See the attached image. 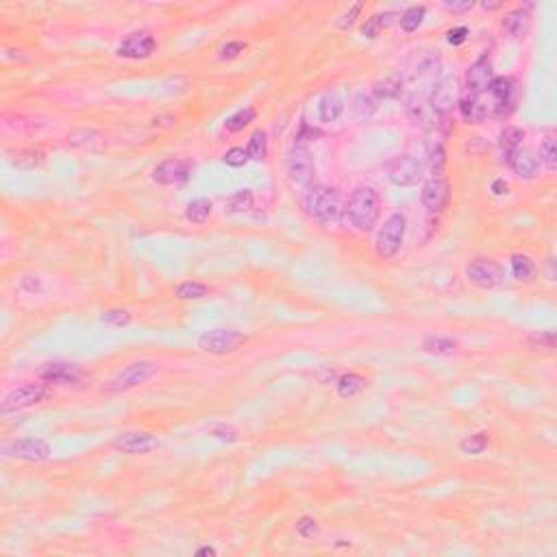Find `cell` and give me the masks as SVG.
Here are the masks:
<instances>
[{"label": "cell", "instance_id": "cell-38", "mask_svg": "<svg viewBox=\"0 0 557 557\" xmlns=\"http://www.w3.org/2000/svg\"><path fill=\"white\" fill-rule=\"evenodd\" d=\"M174 292L183 300H198V298H205L209 294V287L198 283V281H185L181 285H176Z\"/></svg>", "mask_w": 557, "mask_h": 557}, {"label": "cell", "instance_id": "cell-6", "mask_svg": "<svg viewBox=\"0 0 557 557\" xmlns=\"http://www.w3.org/2000/svg\"><path fill=\"white\" fill-rule=\"evenodd\" d=\"M460 92H462V85H460V79L455 77V74H451V77H445V79H440L436 85H434V90L431 94H429V107L434 109V113H438V116H447V113L453 111V107H458L460 103Z\"/></svg>", "mask_w": 557, "mask_h": 557}, {"label": "cell", "instance_id": "cell-8", "mask_svg": "<svg viewBox=\"0 0 557 557\" xmlns=\"http://www.w3.org/2000/svg\"><path fill=\"white\" fill-rule=\"evenodd\" d=\"M466 276L473 285L481 289H492V287H499L505 281V270L501 263L479 257L466 265Z\"/></svg>", "mask_w": 557, "mask_h": 557}, {"label": "cell", "instance_id": "cell-27", "mask_svg": "<svg viewBox=\"0 0 557 557\" xmlns=\"http://www.w3.org/2000/svg\"><path fill=\"white\" fill-rule=\"evenodd\" d=\"M440 68V57L438 53H423L420 57H416L414 61V66H412V72H410V81H418V79H423L427 77V74H431L434 70Z\"/></svg>", "mask_w": 557, "mask_h": 557}, {"label": "cell", "instance_id": "cell-11", "mask_svg": "<svg viewBox=\"0 0 557 557\" xmlns=\"http://www.w3.org/2000/svg\"><path fill=\"white\" fill-rule=\"evenodd\" d=\"M155 50H157V42L153 35L148 31H133L120 42L116 53L118 57H124V59H148Z\"/></svg>", "mask_w": 557, "mask_h": 557}, {"label": "cell", "instance_id": "cell-21", "mask_svg": "<svg viewBox=\"0 0 557 557\" xmlns=\"http://www.w3.org/2000/svg\"><path fill=\"white\" fill-rule=\"evenodd\" d=\"M405 109H407V116L412 118V122L416 124H427L429 129H436L438 126V113H434V109L429 107V103L423 98V96H410L407 98V105H405Z\"/></svg>", "mask_w": 557, "mask_h": 557}, {"label": "cell", "instance_id": "cell-35", "mask_svg": "<svg viewBox=\"0 0 557 557\" xmlns=\"http://www.w3.org/2000/svg\"><path fill=\"white\" fill-rule=\"evenodd\" d=\"M246 155L252 161H263L265 155H268V137H265V133L261 129H257L250 135L248 146H246Z\"/></svg>", "mask_w": 557, "mask_h": 557}, {"label": "cell", "instance_id": "cell-7", "mask_svg": "<svg viewBox=\"0 0 557 557\" xmlns=\"http://www.w3.org/2000/svg\"><path fill=\"white\" fill-rule=\"evenodd\" d=\"M425 166L412 155H399L390 161L388 179L399 187H414L423 181Z\"/></svg>", "mask_w": 557, "mask_h": 557}, {"label": "cell", "instance_id": "cell-30", "mask_svg": "<svg viewBox=\"0 0 557 557\" xmlns=\"http://www.w3.org/2000/svg\"><path fill=\"white\" fill-rule=\"evenodd\" d=\"M523 139H525V131L518 129V126H508L503 133H501V150H503V157L508 159L512 157L518 148H523Z\"/></svg>", "mask_w": 557, "mask_h": 557}, {"label": "cell", "instance_id": "cell-24", "mask_svg": "<svg viewBox=\"0 0 557 557\" xmlns=\"http://www.w3.org/2000/svg\"><path fill=\"white\" fill-rule=\"evenodd\" d=\"M510 268H512V276L521 283L534 281V276L538 272L536 261L531 259L529 255H523V252H516V255L510 257Z\"/></svg>", "mask_w": 557, "mask_h": 557}, {"label": "cell", "instance_id": "cell-5", "mask_svg": "<svg viewBox=\"0 0 557 557\" xmlns=\"http://www.w3.org/2000/svg\"><path fill=\"white\" fill-rule=\"evenodd\" d=\"M246 342V335L231 331V329H211L198 337V348L209 355H226L237 351Z\"/></svg>", "mask_w": 557, "mask_h": 557}, {"label": "cell", "instance_id": "cell-32", "mask_svg": "<svg viewBox=\"0 0 557 557\" xmlns=\"http://www.w3.org/2000/svg\"><path fill=\"white\" fill-rule=\"evenodd\" d=\"M527 24H529L527 9H514V11H510V14L503 18V29L508 31L512 37H523Z\"/></svg>", "mask_w": 557, "mask_h": 557}, {"label": "cell", "instance_id": "cell-40", "mask_svg": "<svg viewBox=\"0 0 557 557\" xmlns=\"http://www.w3.org/2000/svg\"><path fill=\"white\" fill-rule=\"evenodd\" d=\"M540 161L547 166L551 172L557 168V144H555V137H544V142L540 146Z\"/></svg>", "mask_w": 557, "mask_h": 557}, {"label": "cell", "instance_id": "cell-22", "mask_svg": "<svg viewBox=\"0 0 557 557\" xmlns=\"http://www.w3.org/2000/svg\"><path fill=\"white\" fill-rule=\"evenodd\" d=\"M458 111L460 116L468 122V124H481L486 118H488V107L486 103L481 100V96H473V94H466L460 98L458 103Z\"/></svg>", "mask_w": 557, "mask_h": 557}, {"label": "cell", "instance_id": "cell-52", "mask_svg": "<svg viewBox=\"0 0 557 557\" xmlns=\"http://www.w3.org/2000/svg\"><path fill=\"white\" fill-rule=\"evenodd\" d=\"M196 555H216V549H213V547H202V549L196 551Z\"/></svg>", "mask_w": 557, "mask_h": 557}, {"label": "cell", "instance_id": "cell-16", "mask_svg": "<svg viewBox=\"0 0 557 557\" xmlns=\"http://www.w3.org/2000/svg\"><path fill=\"white\" fill-rule=\"evenodd\" d=\"M492 79H495V74H492V61H490V57L488 55L479 57L473 63V66H471V70H468V74H466V90H468V94L481 96L484 92H488Z\"/></svg>", "mask_w": 557, "mask_h": 557}, {"label": "cell", "instance_id": "cell-31", "mask_svg": "<svg viewBox=\"0 0 557 557\" xmlns=\"http://www.w3.org/2000/svg\"><path fill=\"white\" fill-rule=\"evenodd\" d=\"M211 209L213 205L209 198H196L185 207V218L194 224H205L211 216Z\"/></svg>", "mask_w": 557, "mask_h": 557}, {"label": "cell", "instance_id": "cell-12", "mask_svg": "<svg viewBox=\"0 0 557 557\" xmlns=\"http://www.w3.org/2000/svg\"><path fill=\"white\" fill-rule=\"evenodd\" d=\"M194 163L187 159H163L159 166L153 170V181L159 185H181L189 179Z\"/></svg>", "mask_w": 557, "mask_h": 557}, {"label": "cell", "instance_id": "cell-1", "mask_svg": "<svg viewBox=\"0 0 557 557\" xmlns=\"http://www.w3.org/2000/svg\"><path fill=\"white\" fill-rule=\"evenodd\" d=\"M379 213H381V200H379V194L368 185L357 187L355 192L348 196V202L344 207L346 220L351 222V226H355V231L359 233L372 231V226L379 220Z\"/></svg>", "mask_w": 557, "mask_h": 557}, {"label": "cell", "instance_id": "cell-39", "mask_svg": "<svg viewBox=\"0 0 557 557\" xmlns=\"http://www.w3.org/2000/svg\"><path fill=\"white\" fill-rule=\"evenodd\" d=\"M490 445V438L488 434H475V436H468L466 440H462L460 449L468 455H481Z\"/></svg>", "mask_w": 557, "mask_h": 557}, {"label": "cell", "instance_id": "cell-41", "mask_svg": "<svg viewBox=\"0 0 557 557\" xmlns=\"http://www.w3.org/2000/svg\"><path fill=\"white\" fill-rule=\"evenodd\" d=\"M100 320L109 327H126V324H131V313L126 309H107L103 316H100Z\"/></svg>", "mask_w": 557, "mask_h": 557}, {"label": "cell", "instance_id": "cell-36", "mask_svg": "<svg viewBox=\"0 0 557 557\" xmlns=\"http://www.w3.org/2000/svg\"><path fill=\"white\" fill-rule=\"evenodd\" d=\"M257 118V113H255V109L252 107H246V109H239V111H235L233 116H229L226 118V122H224V129L229 131V133H237V131H244L246 126Z\"/></svg>", "mask_w": 557, "mask_h": 557}, {"label": "cell", "instance_id": "cell-46", "mask_svg": "<svg viewBox=\"0 0 557 557\" xmlns=\"http://www.w3.org/2000/svg\"><path fill=\"white\" fill-rule=\"evenodd\" d=\"M244 50H246V42H239V40L226 42L220 48V59H235L239 57V53H244Z\"/></svg>", "mask_w": 557, "mask_h": 557}, {"label": "cell", "instance_id": "cell-33", "mask_svg": "<svg viewBox=\"0 0 557 557\" xmlns=\"http://www.w3.org/2000/svg\"><path fill=\"white\" fill-rule=\"evenodd\" d=\"M396 14H392V11H386V14H375L366 20V24L362 27V35L368 37V40H375V37L381 33L386 27H390L392 22H394Z\"/></svg>", "mask_w": 557, "mask_h": 557}, {"label": "cell", "instance_id": "cell-10", "mask_svg": "<svg viewBox=\"0 0 557 557\" xmlns=\"http://www.w3.org/2000/svg\"><path fill=\"white\" fill-rule=\"evenodd\" d=\"M46 394H48V388L44 383H24L5 396L3 405H0V412L11 414V412L27 410V407H31V405H37L40 401H44Z\"/></svg>", "mask_w": 557, "mask_h": 557}, {"label": "cell", "instance_id": "cell-51", "mask_svg": "<svg viewBox=\"0 0 557 557\" xmlns=\"http://www.w3.org/2000/svg\"><path fill=\"white\" fill-rule=\"evenodd\" d=\"M445 7L449 11H455V14H464V11H471L475 3H471V0H468V3H445Z\"/></svg>", "mask_w": 557, "mask_h": 557}, {"label": "cell", "instance_id": "cell-20", "mask_svg": "<svg viewBox=\"0 0 557 557\" xmlns=\"http://www.w3.org/2000/svg\"><path fill=\"white\" fill-rule=\"evenodd\" d=\"M427 161H429V170L434 172V176H442L447 166V150H445V139H442V133L436 129H431V135L427 139Z\"/></svg>", "mask_w": 557, "mask_h": 557}, {"label": "cell", "instance_id": "cell-28", "mask_svg": "<svg viewBox=\"0 0 557 557\" xmlns=\"http://www.w3.org/2000/svg\"><path fill=\"white\" fill-rule=\"evenodd\" d=\"M423 348L431 355H453L458 351V342L445 335H429L423 342Z\"/></svg>", "mask_w": 557, "mask_h": 557}, {"label": "cell", "instance_id": "cell-48", "mask_svg": "<svg viewBox=\"0 0 557 557\" xmlns=\"http://www.w3.org/2000/svg\"><path fill=\"white\" fill-rule=\"evenodd\" d=\"M316 137H320V131L313 129V126H309L307 122H303L300 124V131L296 133V144L305 146L303 142H311V139H316Z\"/></svg>", "mask_w": 557, "mask_h": 557}, {"label": "cell", "instance_id": "cell-26", "mask_svg": "<svg viewBox=\"0 0 557 557\" xmlns=\"http://www.w3.org/2000/svg\"><path fill=\"white\" fill-rule=\"evenodd\" d=\"M351 111H353V116H355L357 120H368L375 116V111H377V100L372 94H366V92H357L355 96H353L351 100Z\"/></svg>", "mask_w": 557, "mask_h": 557}, {"label": "cell", "instance_id": "cell-43", "mask_svg": "<svg viewBox=\"0 0 557 557\" xmlns=\"http://www.w3.org/2000/svg\"><path fill=\"white\" fill-rule=\"evenodd\" d=\"M40 161H42V155L35 153V150H20V153H16V159H14L18 168H35Z\"/></svg>", "mask_w": 557, "mask_h": 557}, {"label": "cell", "instance_id": "cell-34", "mask_svg": "<svg viewBox=\"0 0 557 557\" xmlns=\"http://www.w3.org/2000/svg\"><path fill=\"white\" fill-rule=\"evenodd\" d=\"M425 16H427V7H425V5H414V7H410V9H405L403 14H401V18H399L401 29H403L405 33H414V31L423 24Z\"/></svg>", "mask_w": 557, "mask_h": 557}, {"label": "cell", "instance_id": "cell-4", "mask_svg": "<svg viewBox=\"0 0 557 557\" xmlns=\"http://www.w3.org/2000/svg\"><path fill=\"white\" fill-rule=\"evenodd\" d=\"M287 176H289V181L298 187L313 185L316 166H313V157H311L307 146L294 144L292 150L287 153Z\"/></svg>", "mask_w": 557, "mask_h": 557}, {"label": "cell", "instance_id": "cell-47", "mask_svg": "<svg viewBox=\"0 0 557 557\" xmlns=\"http://www.w3.org/2000/svg\"><path fill=\"white\" fill-rule=\"evenodd\" d=\"M362 9H364V3H355V5H353V7L346 11L344 16H342V20L337 22V27H340V29H348L351 24L357 20V16L362 14Z\"/></svg>", "mask_w": 557, "mask_h": 557}, {"label": "cell", "instance_id": "cell-23", "mask_svg": "<svg viewBox=\"0 0 557 557\" xmlns=\"http://www.w3.org/2000/svg\"><path fill=\"white\" fill-rule=\"evenodd\" d=\"M344 96L342 92L333 90V92H327L322 98H320V105H318V111H320V120L322 122H335L340 120V116L344 113Z\"/></svg>", "mask_w": 557, "mask_h": 557}, {"label": "cell", "instance_id": "cell-44", "mask_svg": "<svg viewBox=\"0 0 557 557\" xmlns=\"http://www.w3.org/2000/svg\"><path fill=\"white\" fill-rule=\"evenodd\" d=\"M209 434H211L213 438H218L220 442H229V445L237 440V431H235V429H233L231 425H224V423L213 425V427L209 429Z\"/></svg>", "mask_w": 557, "mask_h": 557}, {"label": "cell", "instance_id": "cell-25", "mask_svg": "<svg viewBox=\"0 0 557 557\" xmlns=\"http://www.w3.org/2000/svg\"><path fill=\"white\" fill-rule=\"evenodd\" d=\"M403 83H405V79L401 77V74H390V77H386L383 81H377V83L372 85V94H375L379 100L396 98V96H401V92H403Z\"/></svg>", "mask_w": 557, "mask_h": 557}, {"label": "cell", "instance_id": "cell-18", "mask_svg": "<svg viewBox=\"0 0 557 557\" xmlns=\"http://www.w3.org/2000/svg\"><path fill=\"white\" fill-rule=\"evenodd\" d=\"M449 198H451V187H449V183L445 179H442V176H434V179H429L423 185L420 200H423L425 209H429V211L445 209Z\"/></svg>", "mask_w": 557, "mask_h": 557}, {"label": "cell", "instance_id": "cell-49", "mask_svg": "<svg viewBox=\"0 0 557 557\" xmlns=\"http://www.w3.org/2000/svg\"><path fill=\"white\" fill-rule=\"evenodd\" d=\"M468 33H471V31H468L466 27H455V29H451L447 33V42L451 46H462L468 40Z\"/></svg>", "mask_w": 557, "mask_h": 557}, {"label": "cell", "instance_id": "cell-42", "mask_svg": "<svg viewBox=\"0 0 557 557\" xmlns=\"http://www.w3.org/2000/svg\"><path fill=\"white\" fill-rule=\"evenodd\" d=\"M222 161L226 163V166H231V168H242L244 163L248 161V155H246V150L244 148H229L224 153V157H222Z\"/></svg>", "mask_w": 557, "mask_h": 557}, {"label": "cell", "instance_id": "cell-15", "mask_svg": "<svg viewBox=\"0 0 557 557\" xmlns=\"http://www.w3.org/2000/svg\"><path fill=\"white\" fill-rule=\"evenodd\" d=\"M40 379L46 383H59V386H74L83 379V370L77 364H63V362H53L46 364L44 368H40Z\"/></svg>", "mask_w": 557, "mask_h": 557}, {"label": "cell", "instance_id": "cell-53", "mask_svg": "<svg viewBox=\"0 0 557 557\" xmlns=\"http://www.w3.org/2000/svg\"><path fill=\"white\" fill-rule=\"evenodd\" d=\"M501 3H484V9H499Z\"/></svg>", "mask_w": 557, "mask_h": 557}, {"label": "cell", "instance_id": "cell-37", "mask_svg": "<svg viewBox=\"0 0 557 557\" xmlns=\"http://www.w3.org/2000/svg\"><path fill=\"white\" fill-rule=\"evenodd\" d=\"M250 207H252V192H250V189H239V192L229 196L224 202V209L229 213H242V211H248Z\"/></svg>", "mask_w": 557, "mask_h": 557}, {"label": "cell", "instance_id": "cell-29", "mask_svg": "<svg viewBox=\"0 0 557 557\" xmlns=\"http://www.w3.org/2000/svg\"><path fill=\"white\" fill-rule=\"evenodd\" d=\"M366 386V379L355 375V372H348V375H342L337 377L335 381V388H337V396L342 399H351L355 396L357 392H362V388Z\"/></svg>", "mask_w": 557, "mask_h": 557}, {"label": "cell", "instance_id": "cell-45", "mask_svg": "<svg viewBox=\"0 0 557 557\" xmlns=\"http://www.w3.org/2000/svg\"><path fill=\"white\" fill-rule=\"evenodd\" d=\"M296 534H298L300 538H313V536H318V523H316L311 516H303L300 521L296 523Z\"/></svg>", "mask_w": 557, "mask_h": 557}, {"label": "cell", "instance_id": "cell-50", "mask_svg": "<svg viewBox=\"0 0 557 557\" xmlns=\"http://www.w3.org/2000/svg\"><path fill=\"white\" fill-rule=\"evenodd\" d=\"M490 189H492V194H495V196H505V194H508L510 185L505 183V179H497V181H492Z\"/></svg>", "mask_w": 557, "mask_h": 557}, {"label": "cell", "instance_id": "cell-3", "mask_svg": "<svg viewBox=\"0 0 557 557\" xmlns=\"http://www.w3.org/2000/svg\"><path fill=\"white\" fill-rule=\"evenodd\" d=\"M405 231H407V218H405V213L401 211L392 213L377 235V255L386 259L394 257L403 246Z\"/></svg>", "mask_w": 557, "mask_h": 557}, {"label": "cell", "instance_id": "cell-14", "mask_svg": "<svg viewBox=\"0 0 557 557\" xmlns=\"http://www.w3.org/2000/svg\"><path fill=\"white\" fill-rule=\"evenodd\" d=\"M488 92L492 96V109H495V116H499V118L510 116V111L514 109V79H510V77L492 79Z\"/></svg>", "mask_w": 557, "mask_h": 557}, {"label": "cell", "instance_id": "cell-17", "mask_svg": "<svg viewBox=\"0 0 557 557\" xmlns=\"http://www.w3.org/2000/svg\"><path fill=\"white\" fill-rule=\"evenodd\" d=\"M111 445H113V449H118L122 453L144 455L150 449L157 447V438L153 434H146V431H126V434H120Z\"/></svg>", "mask_w": 557, "mask_h": 557}, {"label": "cell", "instance_id": "cell-2", "mask_svg": "<svg viewBox=\"0 0 557 557\" xmlns=\"http://www.w3.org/2000/svg\"><path fill=\"white\" fill-rule=\"evenodd\" d=\"M307 213L320 224H333L342 216V198L335 187L327 185H311L307 187L305 198H303Z\"/></svg>", "mask_w": 557, "mask_h": 557}, {"label": "cell", "instance_id": "cell-9", "mask_svg": "<svg viewBox=\"0 0 557 557\" xmlns=\"http://www.w3.org/2000/svg\"><path fill=\"white\" fill-rule=\"evenodd\" d=\"M157 372V364L155 362H146V359H139V362H133L126 366L124 370H120L116 377L111 379L109 383V390L111 392H126V390H133L137 386L146 383L150 377Z\"/></svg>", "mask_w": 557, "mask_h": 557}, {"label": "cell", "instance_id": "cell-13", "mask_svg": "<svg viewBox=\"0 0 557 557\" xmlns=\"http://www.w3.org/2000/svg\"><path fill=\"white\" fill-rule=\"evenodd\" d=\"M5 455L27 462H44L50 458V447L40 438H22L5 447Z\"/></svg>", "mask_w": 557, "mask_h": 557}, {"label": "cell", "instance_id": "cell-19", "mask_svg": "<svg viewBox=\"0 0 557 557\" xmlns=\"http://www.w3.org/2000/svg\"><path fill=\"white\" fill-rule=\"evenodd\" d=\"M505 163L516 172V176H521L525 181L534 179L540 170V157L529 148H518L512 157L505 159Z\"/></svg>", "mask_w": 557, "mask_h": 557}]
</instances>
